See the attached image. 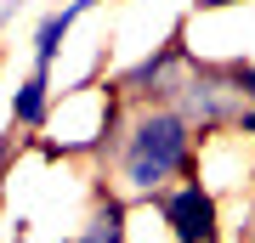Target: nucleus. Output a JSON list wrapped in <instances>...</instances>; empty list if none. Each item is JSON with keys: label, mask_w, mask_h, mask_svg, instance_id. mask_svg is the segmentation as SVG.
<instances>
[{"label": "nucleus", "mask_w": 255, "mask_h": 243, "mask_svg": "<svg viewBox=\"0 0 255 243\" xmlns=\"http://www.w3.org/2000/svg\"><path fill=\"white\" fill-rule=\"evenodd\" d=\"M182 74H187V40H182V28H176L159 51H147L142 63H130L119 74V96H130V102H176Z\"/></svg>", "instance_id": "obj_3"}, {"label": "nucleus", "mask_w": 255, "mask_h": 243, "mask_svg": "<svg viewBox=\"0 0 255 243\" xmlns=\"http://www.w3.org/2000/svg\"><path fill=\"white\" fill-rule=\"evenodd\" d=\"M11 147H17V136H0V170H6V159H11Z\"/></svg>", "instance_id": "obj_11"}, {"label": "nucleus", "mask_w": 255, "mask_h": 243, "mask_svg": "<svg viewBox=\"0 0 255 243\" xmlns=\"http://www.w3.org/2000/svg\"><path fill=\"white\" fill-rule=\"evenodd\" d=\"M102 0H68V6H57V11H46L40 17V28H34V68H51L57 63V51H63V40H68V28L85 17V11H97Z\"/></svg>", "instance_id": "obj_5"}, {"label": "nucleus", "mask_w": 255, "mask_h": 243, "mask_svg": "<svg viewBox=\"0 0 255 243\" xmlns=\"http://www.w3.org/2000/svg\"><path fill=\"white\" fill-rule=\"evenodd\" d=\"M176 108H182V119L193 125V136H210V130H221V125H233V119H238L244 96H238V85H233L227 68L193 63V57H187L182 90H176Z\"/></svg>", "instance_id": "obj_2"}, {"label": "nucleus", "mask_w": 255, "mask_h": 243, "mask_svg": "<svg viewBox=\"0 0 255 243\" xmlns=\"http://www.w3.org/2000/svg\"><path fill=\"white\" fill-rule=\"evenodd\" d=\"M199 11H227V6H244V0H193Z\"/></svg>", "instance_id": "obj_10"}, {"label": "nucleus", "mask_w": 255, "mask_h": 243, "mask_svg": "<svg viewBox=\"0 0 255 243\" xmlns=\"http://www.w3.org/2000/svg\"><path fill=\"white\" fill-rule=\"evenodd\" d=\"M227 74H233L238 96H244V102H255V63H244V57H238V63H227Z\"/></svg>", "instance_id": "obj_8"}, {"label": "nucleus", "mask_w": 255, "mask_h": 243, "mask_svg": "<svg viewBox=\"0 0 255 243\" xmlns=\"http://www.w3.org/2000/svg\"><path fill=\"white\" fill-rule=\"evenodd\" d=\"M159 215H164V226H170L176 243H216L221 209H216V192L199 187V181H187V187L164 192V198H159Z\"/></svg>", "instance_id": "obj_4"}, {"label": "nucleus", "mask_w": 255, "mask_h": 243, "mask_svg": "<svg viewBox=\"0 0 255 243\" xmlns=\"http://www.w3.org/2000/svg\"><path fill=\"white\" fill-rule=\"evenodd\" d=\"M114 164H119L125 192H159L170 175H187L193 170V125L182 119V108L176 102H147L130 119V130L119 136Z\"/></svg>", "instance_id": "obj_1"}, {"label": "nucleus", "mask_w": 255, "mask_h": 243, "mask_svg": "<svg viewBox=\"0 0 255 243\" xmlns=\"http://www.w3.org/2000/svg\"><path fill=\"white\" fill-rule=\"evenodd\" d=\"M68 243H85V238H68Z\"/></svg>", "instance_id": "obj_13"}, {"label": "nucleus", "mask_w": 255, "mask_h": 243, "mask_svg": "<svg viewBox=\"0 0 255 243\" xmlns=\"http://www.w3.org/2000/svg\"><path fill=\"white\" fill-rule=\"evenodd\" d=\"M233 130H244V136H255V102H244V108H238V119H233Z\"/></svg>", "instance_id": "obj_9"}, {"label": "nucleus", "mask_w": 255, "mask_h": 243, "mask_svg": "<svg viewBox=\"0 0 255 243\" xmlns=\"http://www.w3.org/2000/svg\"><path fill=\"white\" fill-rule=\"evenodd\" d=\"M51 113V68H28V80L11 90V125L17 130H40Z\"/></svg>", "instance_id": "obj_6"}, {"label": "nucleus", "mask_w": 255, "mask_h": 243, "mask_svg": "<svg viewBox=\"0 0 255 243\" xmlns=\"http://www.w3.org/2000/svg\"><path fill=\"white\" fill-rule=\"evenodd\" d=\"M11 11H17V0H0V23H6V17H11Z\"/></svg>", "instance_id": "obj_12"}, {"label": "nucleus", "mask_w": 255, "mask_h": 243, "mask_svg": "<svg viewBox=\"0 0 255 243\" xmlns=\"http://www.w3.org/2000/svg\"><path fill=\"white\" fill-rule=\"evenodd\" d=\"M80 238H85V243H125V204L102 192L97 209H91V226H85Z\"/></svg>", "instance_id": "obj_7"}]
</instances>
